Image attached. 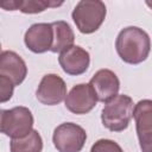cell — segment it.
<instances>
[{
	"mask_svg": "<svg viewBox=\"0 0 152 152\" xmlns=\"http://www.w3.org/2000/svg\"><path fill=\"white\" fill-rule=\"evenodd\" d=\"M145 4H146V5L152 10V1H148V0H147V1H145Z\"/></svg>",
	"mask_w": 152,
	"mask_h": 152,
	"instance_id": "19",
	"label": "cell"
},
{
	"mask_svg": "<svg viewBox=\"0 0 152 152\" xmlns=\"http://www.w3.org/2000/svg\"><path fill=\"white\" fill-rule=\"evenodd\" d=\"M66 84L57 74H46L36 90L37 100L45 106H56L66 97Z\"/></svg>",
	"mask_w": 152,
	"mask_h": 152,
	"instance_id": "6",
	"label": "cell"
},
{
	"mask_svg": "<svg viewBox=\"0 0 152 152\" xmlns=\"http://www.w3.org/2000/svg\"><path fill=\"white\" fill-rule=\"evenodd\" d=\"M134 103L131 96L119 94L107 103L101 112L102 125L112 132L125 131L133 116Z\"/></svg>",
	"mask_w": 152,
	"mask_h": 152,
	"instance_id": "2",
	"label": "cell"
},
{
	"mask_svg": "<svg viewBox=\"0 0 152 152\" xmlns=\"http://www.w3.org/2000/svg\"><path fill=\"white\" fill-rule=\"evenodd\" d=\"M27 75V66L24 59L14 51L4 50L0 55V76L8 78L14 87L24 82Z\"/></svg>",
	"mask_w": 152,
	"mask_h": 152,
	"instance_id": "11",
	"label": "cell"
},
{
	"mask_svg": "<svg viewBox=\"0 0 152 152\" xmlns=\"http://www.w3.org/2000/svg\"><path fill=\"white\" fill-rule=\"evenodd\" d=\"M63 5V2H56L51 0H10L1 2L0 6L6 11H15L19 10L25 14H36L45 11L49 7H58Z\"/></svg>",
	"mask_w": 152,
	"mask_h": 152,
	"instance_id": "13",
	"label": "cell"
},
{
	"mask_svg": "<svg viewBox=\"0 0 152 152\" xmlns=\"http://www.w3.org/2000/svg\"><path fill=\"white\" fill-rule=\"evenodd\" d=\"M90 87L93 88L97 101L107 103L116 95H119L120 81L116 74L109 69L97 70L89 81Z\"/></svg>",
	"mask_w": 152,
	"mask_h": 152,
	"instance_id": "8",
	"label": "cell"
},
{
	"mask_svg": "<svg viewBox=\"0 0 152 152\" xmlns=\"http://www.w3.org/2000/svg\"><path fill=\"white\" fill-rule=\"evenodd\" d=\"M115 49L119 57L127 64H140L150 55L151 39L146 31L138 26L122 28L115 40Z\"/></svg>",
	"mask_w": 152,
	"mask_h": 152,
	"instance_id": "1",
	"label": "cell"
},
{
	"mask_svg": "<svg viewBox=\"0 0 152 152\" xmlns=\"http://www.w3.org/2000/svg\"><path fill=\"white\" fill-rule=\"evenodd\" d=\"M24 43L33 53L51 51L53 43V30L51 23H36L31 25L25 32Z\"/></svg>",
	"mask_w": 152,
	"mask_h": 152,
	"instance_id": "9",
	"label": "cell"
},
{
	"mask_svg": "<svg viewBox=\"0 0 152 152\" xmlns=\"http://www.w3.org/2000/svg\"><path fill=\"white\" fill-rule=\"evenodd\" d=\"M64 102L69 112L82 115L89 113L96 106L97 97L89 83H80L71 88Z\"/></svg>",
	"mask_w": 152,
	"mask_h": 152,
	"instance_id": "7",
	"label": "cell"
},
{
	"mask_svg": "<svg viewBox=\"0 0 152 152\" xmlns=\"http://www.w3.org/2000/svg\"><path fill=\"white\" fill-rule=\"evenodd\" d=\"M58 63L65 74L78 76L88 70L90 64V56L86 49L78 45H74L59 53Z\"/></svg>",
	"mask_w": 152,
	"mask_h": 152,
	"instance_id": "10",
	"label": "cell"
},
{
	"mask_svg": "<svg viewBox=\"0 0 152 152\" xmlns=\"http://www.w3.org/2000/svg\"><path fill=\"white\" fill-rule=\"evenodd\" d=\"M87 140L83 127L74 122L58 125L52 134V142L58 152H80Z\"/></svg>",
	"mask_w": 152,
	"mask_h": 152,
	"instance_id": "5",
	"label": "cell"
},
{
	"mask_svg": "<svg viewBox=\"0 0 152 152\" xmlns=\"http://www.w3.org/2000/svg\"><path fill=\"white\" fill-rule=\"evenodd\" d=\"M13 89H14V84L5 76H0V101L1 103H5L8 100H11L13 95Z\"/></svg>",
	"mask_w": 152,
	"mask_h": 152,
	"instance_id": "17",
	"label": "cell"
},
{
	"mask_svg": "<svg viewBox=\"0 0 152 152\" xmlns=\"http://www.w3.org/2000/svg\"><path fill=\"white\" fill-rule=\"evenodd\" d=\"M11 152H42L43 139L38 131L33 129L24 138L12 139L10 142Z\"/></svg>",
	"mask_w": 152,
	"mask_h": 152,
	"instance_id": "15",
	"label": "cell"
},
{
	"mask_svg": "<svg viewBox=\"0 0 152 152\" xmlns=\"http://www.w3.org/2000/svg\"><path fill=\"white\" fill-rule=\"evenodd\" d=\"M90 152H124L121 146L110 139H99L90 148Z\"/></svg>",
	"mask_w": 152,
	"mask_h": 152,
	"instance_id": "16",
	"label": "cell"
},
{
	"mask_svg": "<svg viewBox=\"0 0 152 152\" xmlns=\"http://www.w3.org/2000/svg\"><path fill=\"white\" fill-rule=\"evenodd\" d=\"M133 118L139 144L152 140V100H140L134 104Z\"/></svg>",
	"mask_w": 152,
	"mask_h": 152,
	"instance_id": "12",
	"label": "cell"
},
{
	"mask_svg": "<svg viewBox=\"0 0 152 152\" xmlns=\"http://www.w3.org/2000/svg\"><path fill=\"white\" fill-rule=\"evenodd\" d=\"M53 30V43L51 48V52H63L64 50L74 46L75 34L71 26L63 20L51 23Z\"/></svg>",
	"mask_w": 152,
	"mask_h": 152,
	"instance_id": "14",
	"label": "cell"
},
{
	"mask_svg": "<svg viewBox=\"0 0 152 152\" xmlns=\"http://www.w3.org/2000/svg\"><path fill=\"white\" fill-rule=\"evenodd\" d=\"M141 152H152V140L145 144H139Z\"/></svg>",
	"mask_w": 152,
	"mask_h": 152,
	"instance_id": "18",
	"label": "cell"
},
{
	"mask_svg": "<svg viewBox=\"0 0 152 152\" xmlns=\"http://www.w3.org/2000/svg\"><path fill=\"white\" fill-rule=\"evenodd\" d=\"M33 115L27 107L17 106L11 109L1 110L0 129L1 133L11 139L26 137L33 131Z\"/></svg>",
	"mask_w": 152,
	"mask_h": 152,
	"instance_id": "4",
	"label": "cell"
},
{
	"mask_svg": "<svg viewBox=\"0 0 152 152\" xmlns=\"http://www.w3.org/2000/svg\"><path fill=\"white\" fill-rule=\"evenodd\" d=\"M106 14L104 2L100 0H82L76 4L71 18L81 33L90 34L100 28L106 19Z\"/></svg>",
	"mask_w": 152,
	"mask_h": 152,
	"instance_id": "3",
	"label": "cell"
}]
</instances>
